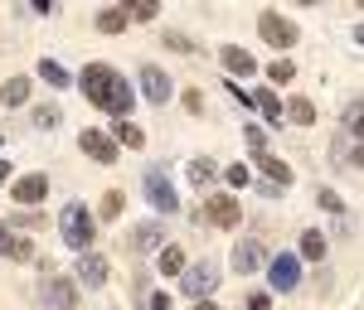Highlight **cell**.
<instances>
[{
    "label": "cell",
    "instance_id": "obj_1",
    "mask_svg": "<svg viewBox=\"0 0 364 310\" xmlns=\"http://www.w3.org/2000/svg\"><path fill=\"white\" fill-rule=\"evenodd\" d=\"M83 92H87V102L92 107H102L107 116H122L127 121V112H132V83L117 73L112 63H87L83 68Z\"/></svg>",
    "mask_w": 364,
    "mask_h": 310
},
{
    "label": "cell",
    "instance_id": "obj_2",
    "mask_svg": "<svg viewBox=\"0 0 364 310\" xmlns=\"http://www.w3.org/2000/svg\"><path fill=\"white\" fill-rule=\"evenodd\" d=\"M58 233H63V243L73 253H87L92 238H97V223H92V214H87L83 204H63L58 209Z\"/></svg>",
    "mask_w": 364,
    "mask_h": 310
},
{
    "label": "cell",
    "instance_id": "obj_3",
    "mask_svg": "<svg viewBox=\"0 0 364 310\" xmlns=\"http://www.w3.org/2000/svg\"><path fill=\"white\" fill-rule=\"evenodd\" d=\"M219 282H224V277H219V262H214V257H199L195 267L180 272V291H185L190 301H209Z\"/></svg>",
    "mask_w": 364,
    "mask_h": 310
},
{
    "label": "cell",
    "instance_id": "obj_4",
    "mask_svg": "<svg viewBox=\"0 0 364 310\" xmlns=\"http://www.w3.org/2000/svg\"><path fill=\"white\" fill-rule=\"evenodd\" d=\"M257 34H262L272 49H291V44L301 39V29L291 25L287 15H277V10H262V15H257Z\"/></svg>",
    "mask_w": 364,
    "mask_h": 310
},
{
    "label": "cell",
    "instance_id": "obj_5",
    "mask_svg": "<svg viewBox=\"0 0 364 310\" xmlns=\"http://www.w3.org/2000/svg\"><path fill=\"white\" fill-rule=\"evenodd\" d=\"M39 301L44 306H54V310H78V282L73 277H44L39 282Z\"/></svg>",
    "mask_w": 364,
    "mask_h": 310
},
{
    "label": "cell",
    "instance_id": "obj_6",
    "mask_svg": "<svg viewBox=\"0 0 364 310\" xmlns=\"http://www.w3.org/2000/svg\"><path fill=\"white\" fill-rule=\"evenodd\" d=\"M141 92H146V102H151V107H161V102L175 97V83L166 78V68L146 63V68H141Z\"/></svg>",
    "mask_w": 364,
    "mask_h": 310
},
{
    "label": "cell",
    "instance_id": "obj_7",
    "mask_svg": "<svg viewBox=\"0 0 364 310\" xmlns=\"http://www.w3.org/2000/svg\"><path fill=\"white\" fill-rule=\"evenodd\" d=\"M267 272H272V291H296V282H301V262L291 253H277L267 262Z\"/></svg>",
    "mask_w": 364,
    "mask_h": 310
},
{
    "label": "cell",
    "instance_id": "obj_8",
    "mask_svg": "<svg viewBox=\"0 0 364 310\" xmlns=\"http://www.w3.org/2000/svg\"><path fill=\"white\" fill-rule=\"evenodd\" d=\"M78 145H83V155H92L97 165H117V141L112 136H102V131H78Z\"/></svg>",
    "mask_w": 364,
    "mask_h": 310
},
{
    "label": "cell",
    "instance_id": "obj_9",
    "mask_svg": "<svg viewBox=\"0 0 364 310\" xmlns=\"http://www.w3.org/2000/svg\"><path fill=\"white\" fill-rule=\"evenodd\" d=\"M44 194H49V175H25V179L10 184V199H15L20 209H34Z\"/></svg>",
    "mask_w": 364,
    "mask_h": 310
},
{
    "label": "cell",
    "instance_id": "obj_10",
    "mask_svg": "<svg viewBox=\"0 0 364 310\" xmlns=\"http://www.w3.org/2000/svg\"><path fill=\"white\" fill-rule=\"evenodd\" d=\"M262 262H267V248H262L257 238H243V243L233 248V272H238V277H252Z\"/></svg>",
    "mask_w": 364,
    "mask_h": 310
},
{
    "label": "cell",
    "instance_id": "obj_11",
    "mask_svg": "<svg viewBox=\"0 0 364 310\" xmlns=\"http://www.w3.org/2000/svg\"><path fill=\"white\" fill-rule=\"evenodd\" d=\"M146 199H151L161 214H175V209H180V199H175V189H170V179L161 175V170H151V175H146Z\"/></svg>",
    "mask_w": 364,
    "mask_h": 310
},
{
    "label": "cell",
    "instance_id": "obj_12",
    "mask_svg": "<svg viewBox=\"0 0 364 310\" xmlns=\"http://www.w3.org/2000/svg\"><path fill=\"white\" fill-rule=\"evenodd\" d=\"M204 218L219 223V228H233L238 218H243V209H238V199H233V194H214L209 204H204Z\"/></svg>",
    "mask_w": 364,
    "mask_h": 310
},
{
    "label": "cell",
    "instance_id": "obj_13",
    "mask_svg": "<svg viewBox=\"0 0 364 310\" xmlns=\"http://www.w3.org/2000/svg\"><path fill=\"white\" fill-rule=\"evenodd\" d=\"M73 282H83V286H107V262H102L97 253H83V257H78Z\"/></svg>",
    "mask_w": 364,
    "mask_h": 310
},
{
    "label": "cell",
    "instance_id": "obj_14",
    "mask_svg": "<svg viewBox=\"0 0 364 310\" xmlns=\"http://www.w3.org/2000/svg\"><path fill=\"white\" fill-rule=\"evenodd\" d=\"M166 248V228L161 223H136L132 228V253H156Z\"/></svg>",
    "mask_w": 364,
    "mask_h": 310
},
{
    "label": "cell",
    "instance_id": "obj_15",
    "mask_svg": "<svg viewBox=\"0 0 364 310\" xmlns=\"http://www.w3.org/2000/svg\"><path fill=\"white\" fill-rule=\"evenodd\" d=\"M252 160H257V170H262V175H267V184H277V189H287V184H291V165H287V160H277L272 150H262V155H252Z\"/></svg>",
    "mask_w": 364,
    "mask_h": 310
},
{
    "label": "cell",
    "instance_id": "obj_16",
    "mask_svg": "<svg viewBox=\"0 0 364 310\" xmlns=\"http://www.w3.org/2000/svg\"><path fill=\"white\" fill-rule=\"evenodd\" d=\"M248 102H252V107H257L262 116H267L272 126H282V102H277V92H272V87H257V92H252Z\"/></svg>",
    "mask_w": 364,
    "mask_h": 310
},
{
    "label": "cell",
    "instance_id": "obj_17",
    "mask_svg": "<svg viewBox=\"0 0 364 310\" xmlns=\"http://www.w3.org/2000/svg\"><path fill=\"white\" fill-rule=\"evenodd\" d=\"M219 58H224V68H228V73H233V78H248L252 68H257V63H252V54H248V49H233V44H228V49H224V54H219Z\"/></svg>",
    "mask_w": 364,
    "mask_h": 310
},
{
    "label": "cell",
    "instance_id": "obj_18",
    "mask_svg": "<svg viewBox=\"0 0 364 310\" xmlns=\"http://www.w3.org/2000/svg\"><path fill=\"white\" fill-rule=\"evenodd\" d=\"M0 102H5V107H25V102H29V78H5Z\"/></svg>",
    "mask_w": 364,
    "mask_h": 310
},
{
    "label": "cell",
    "instance_id": "obj_19",
    "mask_svg": "<svg viewBox=\"0 0 364 310\" xmlns=\"http://www.w3.org/2000/svg\"><path fill=\"white\" fill-rule=\"evenodd\" d=\"M282 116H291L296 126H311V121H316V102H311V97H291V102L282 107Z\"/></svg>",
    "mask_w": 364,
    "mask_h": 310
},
{
    "label": "cell",
    "instance_id": "obj_20",
    "mask_svg": "<svg viewBox=\"0 0 364 310\" xmlns=\"http://www.w3.org/2000/svg\"><path fill=\"white\" fill-rule=\"evenodd\" d=\"M180 272H185V248L166 243L161 248V277H180Z\"/></svg>",
    "mask_w": 364,
    "mask_h": 310
},
{
    "label": "cell",
    "instance_id": "obj_21",
    "mask_svg": "<svg viewBox=\"0 0 364 310\" xmlns=\"http://www.w3.org/2000/svg\"><path fill=\"white\" fill-rule=\"evenodd\" d=\"M301 257H306V262H321V257H326V233L306 228V233H301Z\"/></svg>",
    "mask_w": 364,
    "mask_h": 310
},
{
    "label": "cell",
    "instance_id": "obj_22",
    "mask_svg": "<svg viewBox=\"0 0 364 310\" xmlns=\"http://www.w3.org/2000/svg\"><path fill=\"white\" fill-rule=\"evenodd\" d=\"M122 209H127V194H122V189H107V194H102V209H97V214H102L107 223H117V218H122Z\"/></svg>",
    "mask_w": 364,
    "mask_h": 310
},
{
    "label": "cell",
    "instance_id": "obj_23",
    "mask_svg": "<svg viewBox=\"0 0 364 310\" xmlns=\"http://www.w3.org/2000/svg\"><path fill=\"white\" fill-rule=\"evenodd\" d=\"M39 78H44V83H54V87H68V83H73V78H68V68H58L54 58H39Z\"/></svg>",
    "mask_w": 364,
    "mask_h": 310
},
{
    "label": "cell",
    "instance_id": "obj_24",
    "mask_svg": "<svg viewBox=\"0 0 364 310\" xmlns=\"http://www.w3.org/2000/svg\"><path fill=\"white\" fill-rule=\"evenodd\" d=\"M127 20H132L127 10H102V15H97V29H102V34H122Z\"/></svg>",
    "mask_w": 364,
    "mask_h": 310
},
{
    "label": "cell",
    "instance_id": "obj_25",
    "mask_svg": "<svg viewBox=\"0 0 364 310\" xmlns=\"http://www.w3.org/2000/svg\"><path fill=\"white\" fill-rule=\"evenodd\" d=\"M360 116H364V102H360V97H350V107L340 112V121H345V131H350L355 141H360Z\"/></svg>",
    "mask_w": 364,
    "mask_h": 310
},
{
    "label": "cell",
    "instance_id": "obj_26",
    "mask_svg": "<svg viewBox=\"0 0 364 310\" xmlns=\"http://www.w3.org/2000/svg\"><path fill=\"white\" fill-rule=\"evenodd\" d=\"M117 141L132 145V150H141V145H146V131H141V126H132V121H117Z\"/></svg>",
    "mask_w": 364,
    "mask_h": 310
},
{
    "label": "cell",
    "instance_id": "obj_27",
    "mask_svg": "<svg viewBox=\"0 0 364 310\" xmlns=\"http://www.w3.org/2000/svg\"><path fill=\"white\" fill-rule=\"evenodd\" d=\"M243 141H248L252 155H262V150H267V131H262V121H248V126H243Z\"/></svg>",
    "mask_w": 364,
    "mask_h": 310
},
{
    "label": "cell",
    "instance_id": "obj_28",
    "mask_svg": "<svg viewBox=\"0 0 364 310\" xmlns=\"http://www.w3.org/2000/svg\"><path fill=\"white\" fill-rule=\"evenodd\" d=\"M185 175H190V184H195V189H204V184L214 179V165H209V160H190V170H185Z\"/></svg>",
    "mask_w": 364,
    "mask_h": 310
},
{
    "label": "cell",
    "instance_id": "obj_29",
    "mask_svg": "<svg viewBox=\"0 0 364 310\" xmlns=\"http://www.w3.org/2000/svg\"><path fill=\"white\" fill-rule=\"evenodd\" d=\"M166 49H175V54H199V44L190 39V34H180V29H170V34H166Z\"/></svg>",
    "mask_w": 364,
    "mask_h": 310
},
{
    "label": "cell",
    "instance_id": "obj_30",
    "mask_svg": "<svg viewBox=\"0 0 364 310\" xmlns=\"http://www.w3.org/2000/svg\"><path fill=\"white\" fill-rule=\"evenodd\" d=\"M58 121H63V112H58L54 102H44V107H39V112H34V126H44V131H54Z\"/></svg>",
    "mask_w": 364,
    "mask_h": 310
},
{
    "label": "cell",
    "instance_id": "obj_31",
    "mask_svg": "<svg viewBox=\"0 0 364 310\" xmlns=\"http://www.w3.org/2000/svg\"><path fill=\"white\" fill-rule=\"evenodd\" d=\"M127 5H132L127 15H132V20H141V25H146V20H156V10H161L156 0H127Z\"/></svg>",
    "mask_w": 364,
    "mask_h": 310
},
{
    "label": "cell",
    "instance_id": "obj_32",
    "mask_svg": "<svg viewBox=\"0 0 364 310\" xmlns=\"http://www.w3.org/2000/svg\"><path fill=\"white\" fill-rule=\"evenodd\" d=\"M267 78H272V83H291V78H296V63H291V58H277V63L267 68Z\"/></svg>",
    "mask_w": 364,
    "mask_h": 310
},
{
    "label": "cell",
    "instance_id": "obj_33",
    "mask_svg": "<svg viewBox=\"0 0 364 310\" xmlns=\"http://www.w3.org/2000/svg\"><path fill=\"white\" fill-rule=\"evenodd\" d=\"M316 204H321V209H331L336 218H345V199H340L336 189H321V194H316Z\"/></svg>",
    "mask_w": 364,
    "mask_h": 310
},
{
    "label": "cell",
    "instance_id": "obj_34",
    "mask_svg": "<svg viewBox=\"0 0 364 310\" xmlns=\"http://www.w3.org/2000/svg\"><path fill=\"white\" fill-rule=\"evenodd\" d=\"M224 179H228V189H243V184H248V165H228Z\"/></svg>",
    "mask_w": 364,
    "mask_h": 310
},
{
    "label": "cell",
    "instance_id": "obj_35",
    "mask_svg": "<svg viewBox=\"0 0 364 310\" xmlns=\"http://www.w3.org/2000/svg\"><path fill=\"white\" fill-rule=\"evenodd\" d=\"M10 257H15V262H29V257H34V243H29V238H15V243H10Z\"/></svg>",
    "mask_w": 364,
    "mask_h": 310
},
{
    "label": "cell",
    "instance_id": "obj_36",
    "mask_svg": "<svg viewBox=\"0 0 364 310\" xmlns=\"http://www.w3.org/2000/svg\"><path fill=\"white\" fill-rule=\"evenodd\" d=\"M20 228H39L44 223V214H34V209H20V218H15Z\"/></svg>",
    "mask_w": 364,
    "mask_h": 310
},
{
    "label": "cell",
    "instance_id": "obj_37",
    "mask_svg": "<svg viewBox=\"0 0 364 310\" xmlns=\"http://www.w3.org/2000/svg\"><path fill=\"white\" fill-rule=\"evenodd\" d=\"M248 310H272V296H267V291H257V296H248Z\"/></svg>",
    "mask_w": 364,
    "mask_h": 310
},
{
    "label": "cell",
    "instance_id": "obj_38",
    "mask_svg": "<svg viewBox=\"0 0 364 310\" xmlns=\"http://www.w3.org/2000/svg\"><path fill=\"white\" fill-rule=\"evenodd\" d=\"M10 243H15V238H10V223L0 218V257H10Z\"/></svg>",
    "mask_w": 364,
    "mask_h": 310
},
{
    "label": "cell",
    "instance_id": "obj_39",
    "mask_svg": "<svg viewBox=\"0 0 364 310\" xmlns=\"http://www.w3.org/2000/svg\"><path fill=\"white\" fill-rule=\"evenodd\" d=\"M185 107H190V112H199V107H204V97H199V87H185Z\"/></svg>",
    "mask_w": 364,
    "mask_h": 310
},
{
    "label": "cell",
    "instance_id": "obj_40",
    "mask_svg": "<svg viewBox=\"0 0 364 310\" xmlns=\"http://www.w3.org/2000/svg\"><path fill=\"white\" fill-rule=\"evenodd\" d=\"M146 310H170V296H166V291H156V296L146 301Z\"/></svg>",
    "mask_w": 364,
    "mask_h": 310
},
{
    "label": "cell",
    "instance_id": "obj_41",
    "mask_svg": "<svg viewBox=\"0 0 364 310\" xmlns=\"http://www.w3.org/2000/svg\"><path fill=\"white\" fill-rule=\"evenodd\" d=\"M5 179H10V160H0V184H5Z\"/></svg>",
    "mask_w": 364,
    "mask_h": 310
},
{
    "label": "cell",
    "instance_id": "obj_42",
    "mask_svg": "<svg viewBox=\"0 0 364 310\" xmlns=\"http://www.w3.org/2000/svg\"><path fill=\"white\" fill-rule=\"evenodd\" d=\"M195 310H219V306H214V301H195Z\"/></svg>",
    "mask_w": 364,
    "mask_h": 310
}]
</instances>
